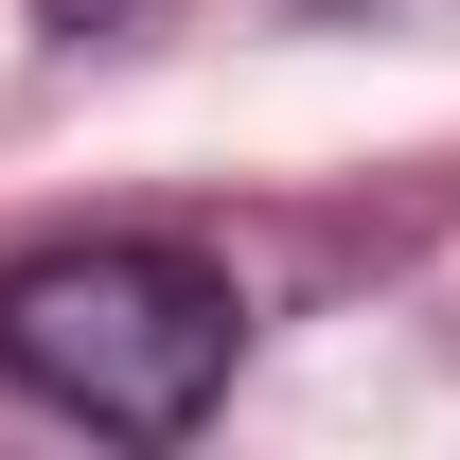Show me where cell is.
I'll return each instance as SVG.
<instances>
[{
	"label": "cell",
	"instance_id": "cell-1",
	"mask_svg": "<svg viewBox=\"0 0 460 460\" xmlns=\"http://www.w3.org/2000/svg\"><path fill=\"white\" fill-rule=\"evenodd\" d=\"M230 354H248V301L160 230H71L0 266V390H36L89 443H195Z\"/></svg>",
	"mask_w": 460,
	"mask_h": 460
}]
</instances>
